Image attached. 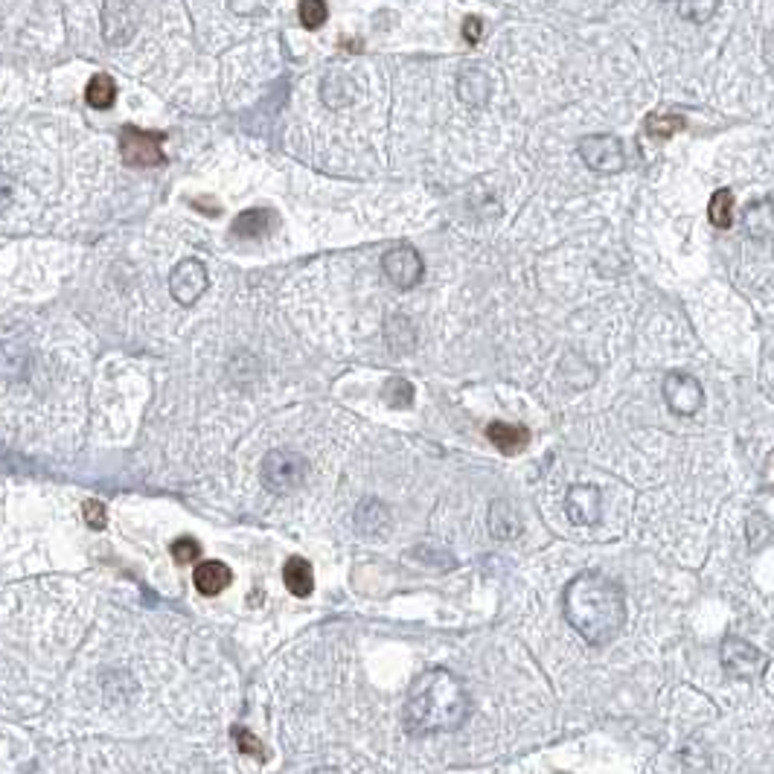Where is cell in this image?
<instances>
[{
  "label": "cell",
  "mask_w": 774,
  "mask_h": 774,
  "mask_svg": "<svg viewBox=\"0 0 774 774\" xmlns=\"http://www.w3.org/2000/svg\"><path fill=\"white\" fill-rule=\"evenodd\" d=\"M562 614L591 646L612 644L626 626L623 588L600 571H585L565 585Z\"/></svg>",
  "instance_id": "obj_1"
},
{
  "label": "cell",
  "mask_w": 774,
  "mask_h": 774,
  "mask_svg": "<svg viewBox=\"0 0 774 774\" xmlns=\"http://www.w3.org/2000/svg\"><path fill=\"white\" fill-rule=\"evenodd\" d=\"M472 710L469 690L449 670H428L411 687L405 702V728L411 734H443L457 731Z\"/></svg>",
  "instance_id": "obj_2"
},
{
  "label": "cell",
  "mask_w": 774,
  "mask_h": 774,
  "mask_svg": "<svg viewBox=\"0 0 774 774\" xmlns=\"http://www.w3.org/2000/svg\"><path fill=\"white\" fill-rule=\"evenodd\" d=\"M719 658H722V670L734 681H757L769 673V664H772V658L763 649L742 638H725L719 646Z\"/></svg>",
  "instance_id": "obj_3"
},
{
  "label": "cell",
  "mask_w": 774,
  "mask_h": 774,
  "mask_svg": "<svg viewBox=\"0 0 774 774\" xmlns=\"http://www.w3.org/2000/svg\"><path fill=\"white\" fill-rule=\"evenodd\" d=\"M259 478L271 492L283 495L303 484L306 478V460L291 449H277V452L265 454L262 466H259Z\"/></svg>",
  "instance_id": "obj_4"
},
{
  "label": "cell",
  "mask_w": 774,
  "mask_h": 774,
  "mask_svg": "<svg viewBox=\"0 0 774 774\" xmlns=\"http://www.w3.org/2000/svg\"><path fill=\"white\" fill-rule=\"evenodd\" d=\"M580 158L591 172H600V175L623 172V166H626L623 143L614 134H588V137H582Z\"/></svg>",
  "instance_id": "obj_5"
},
{
  "label": "cell",
  "mask_w": 774,
  "mask_h": 774,
  "mask_svg": "<svg viewBox=\"0 0 774 774\" xmlns=\"http://www.w3.org/2000/svg\"><path fill=\"white\" fill-rule=\"evenodd\" d=\"M120 155L129 166H161V163H166L163 134L126 126L120 134Z\"/></svg>",
  "instance_id": "obj_6"
},
{
  "label": "cell",
  "mask_w": 774,
  "mask_h": 774,
  "mask_svg": "<svg viewBox=\"0 0 774 774\" xmlns=\"http://www.w3.org/2000/svg\"><path fill=\"white\" fill-rule=\"evenodd\" d=\"M664 402L670 405V411L678 417H693L702 411L705 405V390L702 382L690 373H670L664 379Z\"/></svg>",
  "instance_id": "obj_7"
},
{
  "label": "cell",
  "mask_w": 774,
  "mask_h": 774,
  "mask_svg": "<svg viewBox=\"0 0 774 774\" xmlns=\"http://www.w3.org/2000/svg\"><path fill=\"white\" fill-rule=\"evenodd\" d=\"M207 286H210V277H207L204 262H198V259L178 262L169 274V291L181 306H193L195 300L207 291Z\"/></svg>",
  "instance_id": "obj_8"
},
{
  "label": "cell",
  "mask_w": 774,
  "mask_h": 774,
  "mask_svg": "<svg viewBox=\"0 0 774 774\" xmlns=\"http://www.w3.org/2000/svg\"><path fill=\"white\" fill-rule=\"evenodd\" d=\"M385 277L396 286V289H414L422 280V259L414 248L399 245L393 251H387L382 259Z\"/></svg>",
  "instance_id": "obj_9"
},
{
  "label": "cell",
  "mask_w": 774,
  "mask_h": 774,
  "mask_svg": "<svg viewBox=\"0 0 774 774\" xmlns=\"http://www.w3.org/2000/svg\"><path fill=\"white\" fill-rule=\"evenodd\" d=\"M565 513L574 524H597L603 516V492L591 484L571 486L565 498Z\"/></svg>",
  "instance_id": "obj_10"
},
{
  "label": "cell",
  "mask_w": 774,
  "mask_h": 774,
  "mask_svg": "<svg viewBox=\"0 0 774 774\" xmlns=\"http://www.w3.org/2000/svg\"><path fill=\"white\" fill-rule=\"evenodd\" d=\"M745 233L754 242H769L774 239V201L760 198L745 207Z\"/></svg>",
  "instance_id": "obj_11"
},
{
  "label": "cell",
  "mask_w": 774,
  "mask_h": 774,
  "mask_svg": "<svg viewBox=\"0 0 774 774\" xmlns=\"http://www.w3.org/2000/svg\"><path fill=\"white\" fill-rule=\"evenodd\" d=\"M486 437L489 443L504 454H516L527 449L530 443V431L524 425H513V422H492L486 428Z\"/></svg>",
  "instance_id": "obj_12"
},
{
  "label": "cell",
  "mask_w": 774,
  "mask_h": 774,
  "mask_svg": "<svg viewBox=\"0 0 774 774\" xmlns=\"http://www.w3.org/2000/svg\"><path fill=\"white\" fill-rule=\"evenodd\" d=\"M233 580V574H230V568H227L225 562H219V559H207V562H198L193 571V582L195 588L201 591V594H222L227 585Z\"/></svg>",
  "instance_id": "obj_13"
},
{
  "label": "cell",
  "mask_w": 774,
  "mask_h": 774,
  "mask_svg": "<svg viewBox=\"0 0 774 774\" xmlns=\"http://www.w3.org/2000/svg\"><path fill=\"white\" fill-rule=\"evenodd\" d=\"M131 30H134L131 0H108V6H105V38L111 44H123V33L129 38Z\"/></svg>",
  "instance_id": "obj_14"
},
{
  "label": "cell",
  "mask_w": 774,
  "mask_h": 774,
  "mask_svg": "<svg viewBox=\"0 0 774 774\" xmlns=\"http://www.w3.org/2000/svg\"><path fill=\"white\" fill-rule=\"evenodd\" d=\"M283 582L289 588L294 597H309L312 588H315V574H312V565L300 556H291L283 568Z\"/></svg>",
  "instance_id": "obj_15"
},
{
  "label": "cell",
  "mask_w": 774,
  "mask_h": 774,
  "mask_svg": "<svg viewBox=\"0 0 774 774\" xmlns=\"http://www.w3.org/2000/svg\"><path fill=\"white\" fill-rule=\"evenodd\" d=\"M274 225V213L268 210H245L236 222H233V233L242 236V239H257V236H265Z\"/></svg>",
  "instance_id": "obj_16"
},
{
  "label": "cell",
  "mask_w": 774,
  "mask_h": 774,
  "mask_svg": "<svg viewBox=\"0 0 774 774\" xmlns=\"http://www.w3.org/2000/svg\"><path fill=\"white\" fill-rule=\"evenodd\" d=\"M708 219L710 225L719 227V230H728L734 225V193L731 190H716L710 195Z\"/></svg>",
  "instance_id": "obj_17"
},
{
  "label": "cell",
  "mask_w": 774,
  "mask_h": 774,
  "mask_svg": "<svg viewBox=\"0 0 774 774\" xmlns=\"http://www.w3.org/2000/svg\"><path fill=\"white\" fill-rule=\"evenodd\" d=\"M85 99H88V105H91V108H99V111L111 108V105H114V99H117V85H114V79H111L108 73H97V76L88 82Z\"/></svg>",
  "instance_id": "obj_18"
},
{
  "label": "cell",
  "mask_w": 774,
  "mask_h": 774,
  "mask_svg": "<svg viewBox=\"0 0 774 774\" xmlns=\"http://www.w3.org/2000/svg\"><path fill=\"white\" fill-rule=\"evenodd\" d=\"M486 91H489V82H486L484 70L472 67L460 76V97L469 105H481L486 99Z\"/></svg>",
  "instance_id": "obj_19"
},
{
  "label": "cell",
  "mask_w": 774,
  "mask_h": 774,
  "mask_svg": "<svg viewBox=\"0 0 774 774\" xmlns=\"http://www.w3.org/2000/svg\"><path fill=\"white\" fill-rule=\"evenodd\" d=\"M716 6L719 0H678V15L687 24H708L716 15Z\"/></svg>",
  "instance_id": "obj_20"
},
{
  "label": "cell",
  "mask_w": 774,
  "mask_h": 774,
  "mask_svg": "<svg viewBox=\"0 0 774 774\" xmlns=\"http://www.w3.org/2000/svg\"><path fill=\"white\" fill-rule=\"evenodd\" d=\"M745 533H748V545H751L754 550H760L772 542L774 527H772V521L763 516V513H754V516L748 518V527H745Z\"/></svg>",
  "instance_id": "obj_21"
},
{
  "label": "cell",
  "mask_w": 774,
  "mask_h": 774,
  "mask_svg": "<svg viewBox=\"0 0 774 774\" xmlns=\"http://www.w3.org/2000/svg\"><path fill=\"white\" fill-rule=\"evenodd\" d=\"M681 129H684V120L676 117V114H652L646 120V134L655 137V140H667V137H673Z\"/></svg>",
  "instance_id": "obj_22"
},
{
  "label": "cell",
  "mask_w": 774,
  "mask_h": 774,
  "mask_svg": "<svg viewBox=\"0 0 774 774\" xmlns=\"http://www.w3.org/2000/svg\"><path fill=\"white\" fill-rule=\"evenodd\" d=\"M326 15H329V9H326V3L323 0H300L297 3V18H300V24L306 27V30H318L326 24Z\"/></svg>",
  "instance_id": "obj_23"
},
{
  "label": "cell",
  "mask_w": 774,
  "mask_h": 774,
  "mask_svg": "<svg viewBox=\"0 0 774 774\" xmlns=\"http://www.w3.org/2000/svg\"><path fill=\"white\" fill-rule=\"evenodd\" d=\"M201 556V545L190 539V536H184V539H178L175 545H172V559L178 562V565H190Z\"/></svg>",
  "instance_id": "obj_24"
},
{
  "label": "cell",
  "mask_w": 774,
  "mask_h": 774,
  "mask_svg": "<svg viewBox=\"0 0 774 774\" xmlns=\"http://www.w3.org/2000/svg\"><path fill=\"white\" fill-rule=\"evenodd\" d=\"M233 737H236V745H239V751H242V754L265 760V748H262V742H259L257 737H251L245 728H236V731H233Z\"/></svg>",
  "instance_id": "obj_25"
},
{
  "label": "cell",
  "mask_w": 774,
  "mask_h": 774,
  "mask_svg": "<svg viewBox=\"0 0 774 774\" xmlns=\"http://www.w3.org/2000/svg\"><path fill=\"white\" fill-rule=\"evenodd\" d=\"M385 393L393 399V405H399V408H408L411 399H414V390H411V385H408L405 379H393V382L387 385Z\"/></svg>",
  "instance_id": "obj_26"
},
{
  "label": "cell",
  "mask_w": 774,
  "mask_h": 774,
  "mask_svg": "<svg viewBox=\"0 0 774 774\" xmlns=\"http://www.w3.org/2000/svg\"><path fill=\"white\" fill-rule=\"evenodd\" d=\"M82 510H85V518H88V524H91V527H97V530L105 527V521H108V518H105V507H102L99 501H94V498H91V501H85V507H82Z\"/></svg>",
  "instance_id": "obj_27"
},
{
  "label": "cell",
  "mask_w": 774,
  "mask_h": 774,
  "mask_svg": "<svg viewBox=\"0 0 774 774\" xmlns=\"http://www.w3.org/2000/svg\"><path fill=\"white\" fill-rule=\"evenodd\" d=\"M463 35H466V41H469V44H475V41L481 38V21H478V18H466V24H463Z\"/></svg>",
  "instance_id": "obj_28"
}]
</instances>
